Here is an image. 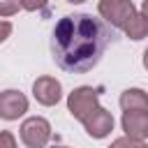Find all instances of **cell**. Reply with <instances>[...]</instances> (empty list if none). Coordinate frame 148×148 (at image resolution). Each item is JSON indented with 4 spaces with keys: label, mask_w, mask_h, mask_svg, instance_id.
I'll list each match as a JSON object with an SVG mask.
<instances>
[{
    "label": "cell",
    "mask_w": 148,
    "mask_h": 148,
    "mask_svg": "<svg viewBox=\"0 0 148 148\" xmlns=\"http://www.w3.org/2000/svg\"><path fill=\"white\" fill-rule=\"evenodd\" d=\"M113 39L106 21L92 14H69L58 21L51 35V53L60 69L83 74L92 69Z\"/></svg>",
    "instance_id": "6da1fadb"
},
{
    "label": "cell",
    "mask_w": 148,
    "mask_h": 148,
    "mask_svg": "<svg viewBox=\"0 0 148 148\" xmlns=\"http://www.w3.org/2000/svg\"><path fill=\"white\" fill-rule=\"evenodd\" d=\"M99 90L90 88V86H81L76 90L69 92L67 97V109L74 118H79L86 127V132L95 139H104L106 134H111L113 130V116L109 111H104L97 104Z\"/></svg>",
    "instance_id": "7a4b0ae2"
},
{
    "label": "cell",
    "mask_w": 148,
    "mask_h": 148,
    "mask_svg": "<svg viewBox=\"0 0 148 148\" xmlns=\"http://www.w3.org/2000/svg\"><path fill=\"white\" fill-rule=\"evenodd\" d=\"M99 14L106 23H111L113 28H125L130 23V18L136 14L134 5L130 0H99Z\"/></svg>",
    "instance_id": "3957f363"
},
{
    "label": "cell",
    "mask_w": 148,
    "mask_h": 148,
    "mask_svg": "<svg viewBox=\"0 0 148 148\" xmlns=\"http://www.w3.org/2000/svg\"><path fill=\"white\" fill-rule=\"evenodd\" d=\"M49 136H51L49 120H44L39 116H32V118L23 120V125H21V141L28 148H44Z\"/></svg>",
    "instance_id": "277c9868"
},
{
    "label": "cell",
    "mask_w": 148,
    "mask_h": 148,
    "mask_svg": "<svg viewBox=\"0 0 148 148\" xmlns=\"http://www.w3.org/2000/svg\"><path fill=\"white\" fill-rule=\"evenodd\" d=\"M32 95L39 104L44 106H53L60 102L62 97V88H60V81H56L53 76H39L35 83H32Z\"/></svg>",
    "instance_id": "5b68a950"
},
{
    "label": "cell",
    "mask_w": 148,
    "mask_h": 148,
    "mask_svg": "<svg viewBox=\"0 0 148 148\" xmlns=\"http://www.w3.org/2000/svg\"><path fill=\"white\" fill-rule=\"evenodd\" d=\"M28 111V99L18 90H5L0 92V118L16 120Z\"/></svg>",
    "instance_id": "8992f818"
},
{
    "label": "cell",
    "mask_w": 148,
    "mask_h": 148,
    "mask_svg": "<svg viewBox=\"0 0 148 148\" xmlns=\"http://www.w3.org/2000/svg\"><path fill=\"white\" fill-rule=\"evenodd\" d=\"M123 130L132 139L148 136V111H123Z\"/></svg>",
    "instance_id": "52a82bcc"
},
{
    "label": "cell",
    "mask_w": 148,
    "mask_h": 148,
    "mask_svg": "<svg viewBox=\"0 0 148 148\" xmlns=\"http://www.w3.org/2000/svg\"><path fill=\"white\" fill-rule=\"evenodd\" d=\"M123 111H148V95L139 88H130L120 95Z\"/></svg>",
    "instance_id": "ba28073f"
},
{
    "label": "cell",
    "mask_w": 148,
    "mask_h": 148,
    "mask_svg": "<svg viewBox=\"0 0 148 148\" xmlns=\"http://www.w3.org/2000/svg\"><path fill=\"white\" fill-rule=\"evenodd\" d=\"M123 30H125L127 37H132V39H143V37L148 35V23H146V18H143L141 14H134Z\"/></svg>",
    "instance_id": "9c48e42d"
},
{
    "label": "cell",
    "mask_w": 148,
    "mask_h": 148,
    "mask_svg": "<svg viewBox=\"0 0 148 148\" xmlns=\"http://www.w3.org/2000/svg\"><path fill=\"white\" fill-rule=\"evenodd\" d=\"M109 148H148L146 143H141L139 139H132V136H123V139H116Z\"/></svg>",
    "instance_id": "30bf717a"
},
{
    "label": "cell",
    "mask_w": 148,
    "mask_h": 148,
    "mask_svg": "<svg viewBox=\"0 0 148 148\" xmlns=\"http://www.w3.org/2000/svg\"><path fill=\"white\" fill-rule=\"evenodd\" d=\"M18 7H21L18 0H0V16H14Z\"/></svg>",
    "instance_id": "8fae6325"
},
{
    "label": "cell",
    "mask_w": 148,
    "mask_h": 148,
    "mask_svg": "<svg viewBox=\"0 0 148 148\" xmlns=\"http://www.w3.org/2000/svg\"><path fill=\"white\" fill-rule=\"evenodd\" d=\"M18 2H21V7L28 9V12H37V9H42V7L46 5V0H18Z\"/></svg>",
    "instance_id": "7c38bea8"
},
{
    "label": "cell",
    "mask_w": 148,
    "mask_h": 148,
    "mask_svg": "<svg viewBox=\"0 0 148 148\" xmlns=\"http://www.w3.org/2000/svg\"><path fill=\"white\" fill-rule=\"evenodd\" d=\"M0 148H16V141L12 136V132H0Z\"/></svg>",
    "instance_id": "4fadbf2b"
},
{
    "label": "cell",
    "mask_w": 148,
    "mask_h": 148,
    "mask_svg": "<svg viewBox=\"0 0 148 148\" xmlns=\"http://www.w3.org/2000/svg\"><path fill=\"white\" fill-rule=\"evenodd\" d=\"M12 35V23L9 21H0V42H5Z\"/></svg>",
    "instance_id": "5bb4252c"
},
{
    "label": "cell",
    "mask_w": 148,
    "mask_h": 148,
    "mask_svg": "<svg viewBox=\"0 0 148 148\" xmlns=\"http://www.w3.org/2000/svg\"><path fill=\"white\" fill-rule=\"evenodd\" d=\"M141 16H143L146 23H148V0H143V5H141Z\"/></svg>",
    "instance_id": "9a60e30c"
},
{
    "label": "cell",
    "mask_w": 148,
    "mask_h": 148,
    "mask_svg": "<svg viewBox=\"0 0 148 148\" xmlns=\"http://www.w3.org/2000/svg\"><path fill=\"white\" fill-rule=\"evenodd\" d=\"M143 67H146V69H148V49H146V51H143Z\"/></svg>",
    "instance_id": "2e32d148"
},
{
    "label": "cell",
    "mask_w": 148,
    "mask_h": 148,
    "mask_svg": "<svg viewBox=\"0 0 148 148\" xmlns=\"http://www.w3.org/2000/svg\"><path fill=\"white\" fill-rule=\"evenodd\" d=\"M67 2H86V0H67Z\"/></svg>",
    "instance_id": "e0dca14e"
},
{
    "label": "cell",
    "mask_w": 148,
    "mask_h": 148,
    "mask_svg": "<svg viewBox=\"0 0 148 148\" xmlns=\"http://www.w3.org/2000/svg\"><path fill=\"white\" fill-rule=\"evenodd\" d=\"M53 148H67V146H53Z\"/></svg>",
    "instance_id": "ac0fdd59"
}]
</instances>
